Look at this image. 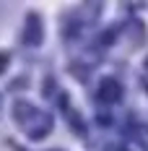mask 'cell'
I'll return each mask as SVG.
<instances>
[{
	"label": "cell",
	"instance_id": "6da1fadb",
	"mask_svg": "<svg viewBox=\"0 0 148 151\" xmlns=\"http://www.w3.org/2000/svg\"><path fill=\"white\" fill-rule=\"evenodd\" d=\"M42 39H44L42 21H39V16H36V13H29L26 24H24V42L31 45V47H36V45H42Z\"/></svg>",
	"mask_w": 148,
	"mask_h": 151
},
{
	"label": "cell",
	"instance_id": "3957f363",
	"mask_svg": "<svg viewBox=\"0 0 148 151\" xmlns=\"http://www.w3.org/2000/svg\"><path fill=\"white\" fill-rule=\"evenodd\" d=\"M29 115H34V109H31L29 102H16V107H13V117L16 120L21 122V120H26Z\"/></svg>",
	"mask_w": 148,
	"mask_h": 151
},
{
	"label": "cell",
	"instance_id": "7a4b0ae2",
	"mask_svg": "<svg viewBox=\"0 0 148 151\" xmlns=\"http://www.w3.org/2000/svg\"><path fill=\"white\" fill-rule=\"evenodd\" d=\"M99 99H102V102H107V104L119 102V99H122V86H119L114 78L102 81V86H99Z\"/></svg>",
	"mask_w": 148,
	"mask_h": 151
},
{
	"label": "cell",
	"instance_id": "277c9868",
	"mask_svg": "<svg viewBox=\"0 0 148 151\" xmlns=\"http://www.w3.org/2000/svg\"><path fill=\"white\" fill-rule=\"evenodd\" d=\"M8 60H11V55H8V52H0V73L8 68Z\"/></svg>",
	"mask_w": 148,
	"mask_h": 151
},
{
	"label": "cell",
	"instance_id": "5b68a950",
	"mask_svg": "<svg viewBox=\"0 0 148 151\" xmlns=\"http://www.w3.org/2000/svg\"><path fill=\"white\" fill-rule=\"evenodd\" d=\"M146 68H148V60H146Z\"/></svg>",
	"mask_w": 148,
	"mask_h": 151
}]
</instances>
